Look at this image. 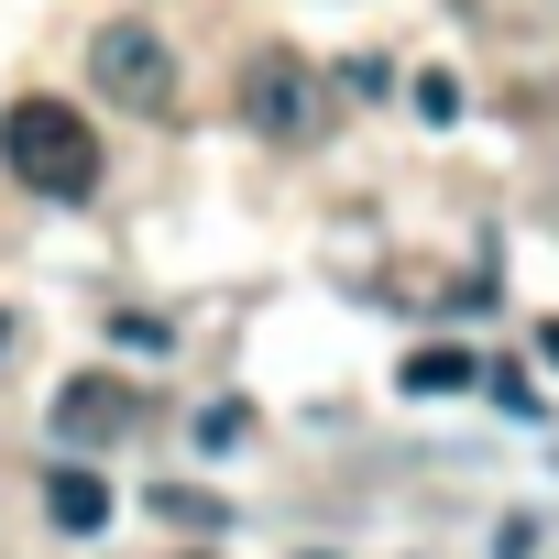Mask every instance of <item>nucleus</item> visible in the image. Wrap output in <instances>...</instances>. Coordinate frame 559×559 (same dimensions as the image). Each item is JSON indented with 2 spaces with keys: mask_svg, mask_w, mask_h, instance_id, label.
<instances>
[{
  "mask_svg": "<svg viewBox=\"0 0 559 559\" xmlns=\"http://www.w3.org/2000/svg\"><path fill=\"white\" fill-rule=\"evenodd\" d=\"M319 559H330V548H319Z\"/></svg>",
  "mask_w": 559,
  "mask_h": 559,
  "instance_id": "nucleus-13",
  "label": "nucleus"
},
{
  "mask_svg": "<svg viewBox=\"0 0 559 559\" xmlns=\"http://www.w3.org/2000/svg\"><path fill=\"white\" fill-rule=\"evenodd\" d=\"M395 384H406V395H461V384H472V352H406Z\"/></svg>",
  "mask_w": 559,
  "mask_h": 559,
  "instance_id": "nucleus-7",
  "label": "nucleus"
},
{
  "mask_svg": "<svg viewBox=\"0 0 559 559\" xmlns=\"http://www.w3.org/2000/svg\"><path fill=\"white\" fill-rule=\"evenodd\" d=\"M537 362H559V319H548V330H537Z\"/></svg>",
  "mask_w": 559,
  "mask_h": 559,
  "instance_id": "nucleus-11",
  "label": "nucleus"
},
{
  "mask_svg": "<svg viewBox=\"0 0 559 559\" xmlns=\"http://www.w3.org/2000/svg\"><path fill=\"white\" fill-rule=\"evenodd\" d=\"M143 504H154L165 526H198V537H219V526H230V504H219V493H198V483H154Z\"/></svg>",
  "mask_w": 559,
  "mask_h": 559,
  "instance_id": "nucleus-6",
  "label": "nucleus"
},
{
  "mask_svg": "<svg viewBox=\"0 0 559 559\" xmlns=\"http://www.w3.org/2000/svg\"><path fill=\"white\" fill-rule=\"evenodd\" d=\"M417 121H428V132L461 121V78H450V67H417Z\"/></svg>",
  "mask_w": 559,
  "mask_h": 559,
  "instance_id": "nucleus-8",
  "label": "nucleus"
},
{
  "mask_svg": "<svg viewBox=\"0 0 559 559\" xmlns=\"http://www.w3.org/2000/svg\"><path fill=\"white\" fill-rule=\"evenodd\" d=\"M241 121H252L263 143H319V132H330V78H319L297 45H263V56L241 67Z\"/></svg>",
  "mask_w": 559,
  "mask_h": 559,
  "instance_id": "nucleus-2",
  "label": "nucleus"
},
{
  "mask_svg": "<svg viewBox=\"0 0 559 559\" xmlns=\"http://www.w3.org/2000/svg\"><path fill=\"white\" fill-rule=\"evenodd\" d=\"M132 428H143V395H132L121 373L56 384V450H110V439H132Z\"/></svg>",
  "mask_w": 559,
  "mask_h": 559,
  "instance_id": "nucleus-4",
  "label": "nucleus"
},
{
  "mask_svg": "<svg viewBox=\"0 0 559 559\" xmlns=\"http://www.w3.org/2000/svg\"><path fill=\"white\" fill-rule=\"evenodd\" d=\"M0 341H12V319H0Z\"/></svg>",
  "mask_w": 559,
  "mask_h": 559,
  "instance_id": "nucleus-12",
  "label": "nucleus"
},
{
  "mask_svg": "<svg viewBox=\"0 0 559 559\" xmlns=\"http://www.w3.org/2000/svg\"><path fill=\"white\" fill-rule=\"evenodd\" d=\"M341 88H352V99H384V88H395V67H384V56H352V67H341Z\"/></svg>",
  "mask_w": 559,
  "mask_h": 559,
  "instance_id": "nucleus-10",
  "label": "nucleus"
},
{
  "mask_svg": "<svg viewBox=\"0 0 559 559\" xmlns=\"http://www.w3.org/2000/svg\"><path fill=\"white\" fill-rule=\"evenodd\" d=\"M45 515H56L67 537H99V526H110V483H99L88 461H56V472H45Z\"/></svg>",
  "mask_w": 559,
  "mask_h": 559,
  "instance_id": "nucleus-5",
  "label": "nucleus"
},
{
  "mask_svg": "<svg viewBox=\"0 0 559 559\" xmlns=\"http://www.w3.org/2000/svg\"><path fill=\"white\" fill-rule=\"evenodd\" d=\"M0 165H12L34 198H56V209L99 198V132L67 99H12V110H0Z\"/></svg>",
  "mask_w": 559,
  "mask_h": 559,
  "instance_id": "nucleus-1",
  "label": "nucleus"
},
{
  "mask_svg": "<svg viewBox=\"0 0 559 559\" xmlns=\"http://www.w3.org/2000/svg\"><path fill=\"white\" fill-rule=\"evenodd\" d=\"M241 439H252V406H241V395H230V406H209V417H198V450H241Z\"/></svg>",
  "mask_w": 559,
  "mask_h": 559,
  "instance_id": "nucleus-9",
  "label": "nucleus"
},
{
  "mask_svg": "<svg viewBox=\"0 0 559 559\" xmlns=\"http://www.w3.org/2000/svg\"><path fill=\"white\" fill-rule=\"evenodd\" d=\"M88 78H99V99H121V110H176V45H165L154 23H99V34H88Z\"/></svg>",
  "mask_w": 559,
  "mask_h": 559,
  "instance_id": "nucleus-3",
  "label": "nucleus"
}]
</instances>
